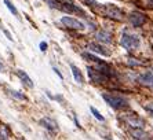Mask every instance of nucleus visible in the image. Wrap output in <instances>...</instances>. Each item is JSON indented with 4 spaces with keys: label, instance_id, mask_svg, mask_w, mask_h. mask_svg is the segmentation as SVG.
<instances>
[{
    "label": "nucleus",
    "instance_id": "1a4fd4ad",
    "mask_svg": "<svg viewBox=\"0 0 153 140\" xmlns=\"http://www.w3.org/2000/svg\"><path fill=\"white\" fill-rule=\"evenodd\" d=\"M88 49H90V51H93V52L101 54V55H106V56L111 55V51H108L106 48H103L102 46L95 44V43H90V44H88Z\"/></svg>",
    "mask_w": 153,
    "mask_h": 140
},
{
    "label": "nucleus",
    "instance_id": "f3484780",
    "mask_svg": "<svg viewBox=\"0 0 153 140\" xmlns=\"http://www.w3.org/2000/svg\"><path fill=\"white\" fill-rule=\"evenodd\" d=\"M10 94L13 95L15 99H19V100H26V96H25V95H22L21 92H18V91H10Z\"/></svg>",
    "mask_w": 153,
    "mask_h": 140
},
{
    "label": "nucleus",
    "instance_id": "423d86ee",
    "mask_svg": "<svg viewBox=\"0 0 153 140\" xmlns=\"http://www.w3.org/2000/svg\"><path fill=\"white\" fill-rule=\"evenodd\" d=\"M40 125H43L46 129H48L50 132H53V133L58 130L57 122H55L54 119H51V118H43V119H40Z\"/></svg>",
    "mask_w": 153,
    "mask_h": 140
},
{
    "label": "nucleus",
    "instance_id": "7ed1b4c3",
    "mask_svg": "<svg viewBox=\"0 0 153 140\" xmlns=\"http://www.w3.org/2000/svg\"><path fill=\"white\" fill-rule=\"evenodd\" d=\"M61 22H62V24H64L66 28H71V29L83 30V29L85 28L83 22H80L79 19H76V18H72V17H64V18H61Z\"/></svg>",
    "mask_w": 153,
    "mask_h": 140
},
{
    "label": "nucleus",
    "instance_id": "20e7f679",
    "mask_svg": "<svg viewBox=\"0 0 153 140\" xmlns=\"http://www.w3.org/2000/svg\"><path fill=\"white\" fill-rule=\"evenodd\" d=\"M103 11H105V14H106L109 18L119 19V21L123 19V11H121L119 7H116V6H112V4L105 6V7H103Z\"/></svg>",
    "mask_w": 153,
    "mask_h": 140
},
{
    "label": "nucleus",
    "instance_id": "f03ea898",
    "mask_svg": "<svg viewBox=\"0 0 153 140\" xmlns=\"http://www.w3.org/2000/svg\"><path fill=\"white\" fill-rule=\"evenodd\" d=\"M120 44L124 47L126 49H130V51H131V49L138 48L139 44H141V40H139V37L137 35H132V33L126 30L124 33H123V36H121Z\"/></svg>",
    "mask_w": 153,
    "mask_h": 140
},
{
    "label": "nucleus",
    "instance_id": "4be33fe9",
    "mask_svg": "<svg viewBox=\"0 0 153 140\" xmlns=\"http://www.w3.org/2000/svg\"><path fill=\"white\" fill-rule=\"evenodd\" d=\"M61 3H66V1H69V0H59Z\"/></svg>",
    "mask_w": 153,
    "mask_h": 140
},
{
    "label": "nucleus",
    "instance_id": "412c9836",
    "mask_svg": "<svg viewBox=\"0 0 153 140\" xmlns=\"http://www.w3.org/2000/svg\"><path fill=\"white\" fill-rule=\"evenodd\" d=\"M3 71H4V65L0 62V73H3Z\"/></svg>",
    "mask_w": 153,
    "mask_h": 140
},
{
    "label": "nucleus",
    "instance_id": "f8f14e48",
    "mask_svg": "<svg viewBox=\"0 0 153 140\" xmlns=\"http://www.w3.org/2000/svg\"><path fill=\"white\" fill-rule=\"evenodd\" d=\"M127 122L132 126V128H143V121L137 116H130L127 117Z\"/></svg>",
    "mask_w": 153,
    "mask_h": 140
},
{
    "label": "nucleus",
    "instance_id": "0eeeda50",
    "mask_svg": "<svg viewBox=\"0 0 153 140\" xmlns=\"http://www.w3.org/2000/svg\"><path fill=\"white\" fill-rule=\"evenodd\" d=\"M95 39L101 43H105V44H109L112 41V35L106 30H100L95 33Z\"/></svg>",
    "mask_w": 153,
    "mask_h": 140
},
{
    "label": "nucleus",
    "instance_id": "9b49d317",
    "mask_svg": "<svg viewBox=\"0 0 153 140\" xmlns=\"http://www.w3.org/2000/svg\"><path fill=\"white\" fill-rule=\"evenodd\" d=\"M17 76L19 77V80H21L22 83L26 85V87L33 88V81H32V78L29 77V76L25 73V71H24V70H17Z\"/></svg>",
    "mask_w": 153,
    "mask_h": 140
},
{
    "label": "nucleus",
    "instance_id": "6ab92c4d",
    "mask_svg": "<svg viewBox=\"0 0 153 140\" xmlns=\"http://www.w3.org/2000/svg\"><path fill=\"white\" fill-rule=\"evenodd\" d=\"M146 109L149 110L150 113H153V102H152V103H150V105H148V106H146Z\"/></svg>",
    "mask_w": 153,
    "mask_h": 140
},
{
    "label": "nucleus",
    "instance_id": "6e6552de",
    "mask_svg": "<svg viewBox=\"0 0 153 140\" xmlns=\"http://www.w3.org/2000/svg\"><path fill=\"white\" fill-rule=\"evenodd\" d=\"M137 80H138V83H141V84H145V85H148V87H153V71H148V73L139 76Z\"/></svg>",
    "mask_w": 153,
    "mask_h": 140
},
{
    "label": "nucleus",
    "instance_id": "dca6fc26",
    "mask_svg": "<svg viewBox=\"0 0 153 140\" xmlns=\"http://www.w3.org/2000/svg\"><path fill=\"white\" fill-rule=\"evenodd\" d=\"M90 110H91V113H93V116L95 117V118L98 119V121H103V119H105L102 116H101V113L98 111V110H97L95 107H90Z\"/></svg>",
    "mask_w": 153,
    "mask_h": 140
},
{
    "label": "nucleus",
    "instance_id": "2eb2a0df",
    "mask_svg": "<svg viewBox=\"0 0 153 140\" xmlns=\"http://www.w3.org/2000/svg\"><path fill=\"white\" fill-rule=\"evenodd\" d=\"M4 4L7 6V8L11 11V13H13V14H14V15H18V11H17V8H15L14 6H13V3H11L10 0H4Z\"/></svg>",
    "mask_w": 153,
    "mask_h": 140
},
{
    "label": "nucleus",
    "instance_id": "39448f33",
    "mask_svg": "<svg viewBox=\"0 0 153 140\" xmlns=\"http://www.w3.org/2000/svg\"><path fill=\"white\" fill-rule=\"evenodd\" d=\"M130 22H131L132 26H142V25L146 22V17L142 14V13L135 11V13H132V14L130 15Z\"/></svg>",
    "mask_w": 153,
    "mask_h": 140
},
{
    "label": "nucleus",
    "instance_id": "aec40b11",
    "mask_svg": "<svg viewBox=\"0 0 153 140\" xmlns=\"http://www.w3.org/2000/svg\"><path fill=\"white\" fill-rule=\"evenodd\" d=\"M4 33H6V36H7V37H8V40H13V37H11V35H10V33H8L7 30H4Z\"/></svg>",
    "mask_w": 153,
    "mask_h": 140
},
{
    "label": "nucleus",
    "instance_id": "a211bd4d",
    "mask_svg": "<svg viewBox=\"0 0 153 140\" xmlns=\"http://www.w3.org/2000/svg\"><path fill=\"white\" fill-rule=\"evenodd\" d=\"M40 49H42L43 52H46L47 51V43H44V41L40 43Z\"/></svg>",
    "mask_w": 153,
    "mask_h": 140
},
{
    "label": "nucleus",
    "instance_id": "9d476101",
    "mask_svg": "<svg viewBox=\"0 0 153 140\" xmlns=\"http://www.w3.org/2000/svg\"><path fill=\"white\" fill-rule=\"evenodd\" d=\"M131 133L135 139H139V140H149L150 139L149 133H146L145 130H143V128H134V129L131 130Z\"/></svg>",
    "mask_w": 153,
    "mask_h": 140
},
{
    "label": "nucleus",
    "instance_id": "4468645a",
    "mask_svg": "<svg viewBox=\"0 0 153 140\" xmlns=\"http://www.w3.org/2000/svg\"><path fill=\"white\" fill-rule=\"evenodd\" d=\"M83 58H87L88 60H93V62H95V63H98V65H102V60L98 58V56H95V55H93V54H83Z\"/></svg>",
    "mask_w": 153,
    "mask_h": 140
},
{
    "label": "nucleus",
    "instance_id": "ddd939ff",
    "mask_svg": "<svg viewBox=\"0 0 153 140\" xmlns=\"http://www.w3.org/2000/svg\"><path fill=\"white\" fill-rule=\"evenodd\" d=\"M71 70H72V74H73L75 80L77 81L79 84H83L84 78H83V73L80 71V69H79V67L76 66V65H73V63H72V65H71Z\"/></svg>",
    "mask_w": 153,
    "mask_h": 140
},
{
    "label": "nucleus",
    "instance_id": "f257e3e1",
    "mask_svg": "<svg viewBox=\"0 0 153 140\" xmlns=\"http://www.w3.org/2000/svg\"><path fill=\"white\" fill-rule=\"evenodd\" d=\"M103 100L106 102L108 105L113 107L114 110H123L128 107V100L120 95H114V94H102Z\"/></svg>",
    "mask_w": 153,
    "mask_h": 140
}]
</instances>
